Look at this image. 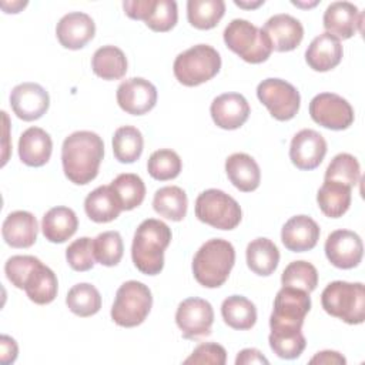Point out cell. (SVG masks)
<instances>
[{"label": "cell", "mask_w": 365, "mask_h": 365, "mask_svg": "<svg viewBox=\"0 0 365 365\" xmlns=\"http://www.w3.org/2000/svg\"><path fill=\"white\" fill-rule=\"evenodd\" d=\"M319 225L308 215L291 217L281 230V241L292 252L312 250L319 240Z\"/></svg>", "instance_id": "21"}, {"label": "cell", "mask_w": 365, "mask_h": 365, "mask_svg": "<svg viewBox=\"0 0 365 365\" xmlns=\"http://www.w3.org/2000/svg\"><path fill=\"white\" fill-rule=\"evenodd\" d=\"M53 151V141L48 133L40 127H29L19 140V157L29 167L44 165Z\"/></svg>", "instance_id": "24"}, {"label": "cell", "mask_w": 365, "mask_h": 365, "mask_svg": "<svg viewBox=\"0 0 365 365\" xmlns=\"http://www.w3.org/2000/svg\"><path fill=\"white\" fill-rule=\"evenodd\" d=\"M359 177H361L359 163L354 155L348 153L336 154L331 160L325 171V180L338 181L351 188L358 182Z\"/></svg>", "instance_id": "42"}, {"label": "cell", "mask_w": 365, "mask_h": 365, "mask_svg": "<svg viewBox=\"0 0 365 365\" xmlns=\"http://www.w3.org/2000/svg\"><path fill=\"white\" fill-rule=\"evenodd\" d=\"M104 157V143L93 131H74L64 138L61 147V163L66 177L77 184L84 185L93 181Z\"/></svg>", "instance_id": "1"}, {"label": "cell", "mask_w": 365, "mask_h": 365, "mask_svg": "<svg viewBox=\"0 0 365 365\" xmlns=\"http://www.w3.org/2000/svg\"><path fill=\"white\" fill-rule=\"evenodd\" d=\"M10 106L14 114L23 121H34L48 110L50 97L40 84L21 83L11 90Z\"/></svg>", "instance_id": "15"}, {"label": "cell", "mask_w": 365, "mask_h": 365, "mask_svg": "<svg viewBox=\"0 0 365 365\" xmlns=\"http://www.w3.org/2000/svg\"><path fill=\"white\" fill-rule=\"evenodd\" d=\"M362 13L354 3L334 1L324 11V29L338 40L351 38L362 26Z\"/></svg>", "instance_id": "17"}, {"label": "cell", "mask_w": 365, "mask_h": 365, "mask_svg": "<svg viewBox=\"0 0 365 365\" xmlns=\"http://www.w3.org/2000/svg\"><path fill=\"white\" fill-rule=\"evenodd\" d=\"M309 364H325V365H345L346 359L336 351H321L317 352L311 359Z\"/></svg>", "instance_id": "49"}, {"label": "cell", "mask_w": 365, "mask_h": 365, "mask_svg": "<svg viewBox=\"0 0 365 365\" xmlns=\"http://www.w3.org/2000/svg\"><path fill=\"white\" fill-rule=\"evenodd\" d=\"M0 346H1V351H0L1 364L7 365V364L14 362L16 358H17V354H19V348H17L16 341L9 335H1Z\"/></svg>", "instance_id": "48"}, {"label": "cell", "mask_w": 365, "mask_h": 365, "mask_svg": "<svg viewBox=\"0 0 365 365\" xmlns=\"http://www.w3.org/2000/svg\"><path fill=\"white\" fill-rule=\"evenodd\" d=\"M93 250L97 262L106 267H114L123 258V238L117 231L101 232L93 240Z\"/></svg>", "instance_id": "40"}, {"label": "cell", "mask_w": 365, "mask_h": 365, "mask_svg": "<svg viewBox=\"0 0 365 365\" xmlns=\"http://www.w3.org/2000/svg\"><path fill=\"white\" fill-rule=\"evenodd\" d=\"M78 227V218L76 212L68 207H53L44 215L41 221V231L46 240L54 244H61L71 238Z\"/></svg>", "instance_id": "26"}, {"label": "cell", "mask_w": 365, "mask_h": 365, "mask_svg": "<svg viewBox=\"0 0 365 365\" xmlns=\"http://www.w3.org/2000/svg\"><path fill=\"white\" fill-rule=\"evenodd\" d=\"M327 154V141L315 130L304 128L298 131L289 145V158L299 170L317 168Z\"/></svg>", "instance_id": "16"}, {"label": "cell", "mask_w": 365, "mask_h": 365, "mask_svg": "<svg viewBox=\"0 0 365 365\" xmlns=\"http://www.w3.org/2000/svg\"><path fill=\"white\" fill-rule=\"evenodd\" d=\"M212 121L224 130L240 128L250 117V104L240 93H224L211 103Z\"/></svg>", "instance_id": "19"}, {"label": "cell", "mask_w": 365, "mask_h": 365, "mask_svg": "<svg viewBox=\"0 0 365 365\" xmlns=\"http://www.w3.org/2000/svg\"><path fill=\"white\" fill-rule=\"evenodd\" d=\"M96 33L94 20L83 11L64 14L56 27V36L60 44L70 50L83 48Z\"/></svg>", "instance_id": "20"}, {"label": "cell", "mask_w": 365, "mask_h": 365, "mask_svg": "<svg viewBox=\"0 0 365 365\" xmlns=\"http://www.w3.org/2000/svg\"><path fill=\"white\" fill-rule=\"evenodd\" d=\"M66 304L73 314L86 318L100 311L101 295L94 285L88 282H80L68 289Z\"/></svg>", "instance_id": "36"}, {"label": "cell", "mask_w": 365, "mask_h": 365, "mask_svg": "<svg viewBox=\"0 0 365 365\" xmlns=\"http://www.w3.org/2000/svg\"><path fill=\"white\" fill-rule=\"evenodd\" d=\"M111 188L115 191L121 208L125 211L134 210L135 207L141 205L145 197V185L143 180L133 173H124L117 175L111 181Z\"/></svg>", "instance_id": "37"}, {"label": "cell", "mask_w": 365, "mask_h": 365, "mask_svg": "<svg viewBox=\"0 0 365 365\" xmlns=\"http://www.w3.org/2000/svg\"><path fill=\"white\" fill-rule=\"evenodd\" d=\"M311 309V297L309 292L285 287L277 292L274 299V309L269 317V328L287 329V331H299L302 329L305 315Z\"/></svg>", "instance_id": "9"}, {"label": "cell", "mask_w": 365, "mask_h": 365, "mask_svg": "<svg viewBox=\"0 0 365 365\" xmlns=\"http://www.w3.org/2000/svg\"><path fill=\"white\" fill-rule=\"evenodd\" d=\"M181 168L182 163L180 155L170 148H161L154 151L147 161L148 174L158 181L175 178L181 173Z\"/></svg>", "instance_id": "39"}, {"label": "cell", "mask_w": 365, "mask_h": 365, "mask_svg": "<svg viewBox=\"0 0 365 365\" xmlns=\"http://www.w3.org/2000/svg\"><path fill=\"white\" fill-rule=\"evenodd\" d=\"M342 54L341 41L325 31L309 43L305 51V61L312 70L324 73L335 68L341 63Z\"/></svg>", "instance_id": "23"}, {"label": "cell", "mask_w": 365, "mask_h": 365, "mask_svg": "<svg viewBox=\"0 0 365 365\" xmlns=\"http://www.w3.org/2000/svg\"><path fill=\"white\" fill-rule=\"evenodd\" d=\"M171 242L170 227L155 218L144 220L135 230L131 258L135 268L145 275H157L164 268V251Z\"/></svg>", "instance_id": "2"}, {"label": "cell", "mask_w": 365, "mask_h": 365, "mask_svg": "<svg viewBox=\"0 0 365 365\" xmlns=\"http://www.w3.org/2000/svg\"><path fill=\"white\" fill-rule=\"evenodd\" d=\"M91 68L103 80H118L127 73L125 54L115 46H103L94 51Z\"/></svg>", "instance_id": "31"}, {"label": "cell", "mask_w": 365, "mask_h": 365, "mask_svg": "<svg viewBox=\"0 0 365 365\" xmlns=\"http://www.w3.org/2000/svg\"><path fill=\"white\" fill-rule=\"evenodd\" d=\"M235 262L232 244L222 238L205 241L192 259V274L195 281L205 288H218L230 277Z\"/></svg>", "instance_id": "3"}, {"label": "cell", "mask_w": 365, "mask_h": 365, "mask_svg": "<svg viewBox=\"0 0 365 365\" xmlns=\"http://www.w3.org/2000/svg\"><path fill=\"white\" fill-rule=\"evenodd\" d=\"M248 268L261 277L271 275L279 262V251L277 245L268 238L252 240L245 250Z\"/></svg>", "instance_id": "29"}, {"label": "cell", "mask_w": 365, "mask_h": 365, "mask_svg": "<svg viewBox=\"0 0 365 365\" xmlns=\"http://www.w3.org/2000/svg\"><path fill=\"white\" fill-rule=\"evenodd\" d=\"M224 43L244 61L258 64L272 53V46L262 29L244 19H234L224 30Z\"/></svg>", "instance_id": "6"}, {"label": "cell", "mask_w": 365, "mask_h": 365, "mask_svg": "<svg viewBox=\"0 0 365 365\" xmlns=\"http://www.w3.org/2000/svg\"><path fill=\"white\" fill-rule=\"evenodd\" d=\"M178 20L177 3L174 0H153V6L144 23L153 31H168Z\"/></svg>", "instance_id": "43"}, {"label": "cell", "mask_w": 365, "mask_h": 365, "mask_svg": "<svg viewBox=\"0 0 365 365\" xmlns=\"http://www.w3.org/2000/svg\"><path fill=\"white\" fill-rule=\"evenodd\" d=\"M153 307L150 288L140 281H127L120 285L111 307V319L124 328H133L144 322Z\"/></svg>", "instance_id": "7"}, {"label": "cell", "mask_w": 365, "mask_h": 365, "mask_svg": "<svg viewBox=\"0 0 365 365\" xmlns=\"http://www.w3.org/2000/svg\"><path fill=\"white\" fill-rule=\"evenodd\" d=\"M281 282L285 287L312 292L318 285V271L308 261H292L285 267L281 275Z\"/></svg>", "instance_id": "41"}, {"label": "cell", "mask_w": 365, "mask_h": 365, "mask_svg": "<svg viewBox=\"0 0 365 365\" xmlns=\"http://www.w3.org/2000/svg\"><path fill=\"white\" fill-rule=\"evenodd\" d=\"M262 31L269 38L272 50L281 53L297 48L304 37V27L301 21L285 13L269 17L264 24Z\"/></svg>", "instance_id": "18"}, {"label": "cell", "mask_w": 365, "mask_h": 365, "mask_svg": "<svg viewBox=\"0 0 365 365\" xmlns=\"http://www.w3.org/2000/svg\"><path fill=\"white\" fill-rule=\"evenodd\" d=\"M248 364H268V359L255 348H245L238 352L235 358V365H248Z\"/></svg>", "instance_id": "50"}, {"label": "cell", "mask_w": 365, "mask_h": 365, "mask_svg": "<svg viewBox=\"0 0 365 365\" xmlns=\"http://www.w3.org/2000/svg\"><path fill=\"white\" fill-rule=\"evenodd\" d=\"M225 173L231 184L242 192L258 188L261 171L257 161L245 153H234L225 160Z\"/></svg>", "instance_id": "25"}, {"label": "cell", "mask_w": 365, "mask_h": 365, "mask_svg": "<svg viewBox=\"0 0 365 365\" xmlns=\"http://www.w3.org/2000/svg\"><path fill=\"white\" fill-rule=\"evenodd\" d=\"M221 315L224 322L240 331L251 329L257 322V308L254 302L242 295H231L222 301Z\"/></svg>", "instance_id": "32"}, {"label": "cell", "mask_w": 365, "mask_h": 365, "mask_svg": "<svg viewBox=\"0 0 365 365\" xmlns=\"http://www.w3.org/2000/svg\"><path fill=\"white\" fill-rule=\"evenodd\" d=\"M225 13L222 0H188L187 19L190 24L200 30L215 27Z\"/></svg>", "instance_id": "35"}, {"label": "cell", "mask_w": 365, "mask_h": 365, "mask_svg": "<svg viewBox=\"0 0 365 365\" xmlns=\"http://www.w3.org/2000/svg\"><path fill=\"white\" fill-rule=\"evenodd\" d=\"M321 304L327 314L349 325L365 321V288L362 282H329L321 294Z\"/></svg>", "instance_id": "4"}, {"label": "cell", "mask_w": 365, "mask_h": 365, "mask_svg": "<svg viewBox=\"0 0 365 365\" xmlns=\"http://www.w3.org/2000/svg\"><path fill=\"white\" fill-rule=\"evenodd\" d=\"M187 194L177 185L161 187L153 198L154 211L171 221H181L187 214Z\"/></svg>", "instance_id": "33"}, {"label": "cell", "mask_w": 365, "mask_h": 365, "mask_svg": "<svg viewBox=\"0 0 365 365\" xmlns=\"http://www.w3.org/2000/svg\"><path fill=\"white\" fill-rule=\"evenodd\" d=\"M58 281L51 268L38 261L29 272L24 281V291L30 301L38 305H46L57 297Z\"/></svg>", "instance_id": "27"}, {"label": "cell", "mask_w": 365, "mask_h": 365, "mask_svg": "<svg viewBox=\"0 0 365 365\" xmlns=\"http://www.w3.org/2000/svg\"><path fill=\"white\" fill-rule=\"evenodd\" d=\"M66 259L74 271L84 272L91 269L96 264L93 240L88 237L74 240L66 250Z\"/></svg>", "instance_id": "44"}, {"label": "cell", "mask_w": 365, "mask_h": 365, "mask_svg": "<svg viewBox=\"0 0 365 365\" xmlns=\"http://www.w3.org/2000/svg\"><path fill=\"white\" fill-rule=\"evenodd\" d=\"M144 138L141 131L133 125H123L114 131L113 153L115 160L124 164L137 161L143 153Z\"/></svg>", "instance_id": "34"}, {"label": "cell", "mask_w": 365, "mask_h": 365, "mask_svg": "<svg viewBox=\"0 0 365 365\" xmlns=\"http://www.w3.org/2000/svg\"><path fill=\"white\" fill-rule=\"evenodd\" d=\"M311 118L329 130H345L354 123L352 106L335 93H319L309 103Z\"/></svg>", "instance_id": "12"}, {"label": "cell", "mask_w": 365, "mask_h": 365, "mask_svg": "<svg viewBox=\"0 0 365 365\" xmlns=\"http://www.w3.org/2000/svg\"><path fill=\"white\" fill-rule=\"evenodd\" d=\"M27 4V1H11L10 4L7 1H1V7L6 13H19L20 9H23Z\"/></svg>", "instance_id": "51"}, {"label": "cell", "mask_w": 365, "mask_h": 365, "mask_svg": "<svg viewBox=\"0 0 365 365\" xmlns=\"http://www.w3.org/2000/svg\"><path fill=\"white\" fill-rule=\"evenodd\" d=\"M151 6H153V0H133V1L127 0L123 3L124 11L130 19L143 20V21L147 19Z\"/></svg>", "instance_id": "47"}, {"label": "cell", "mask_w": 365, "mask_h": 365, "mask_svg": "<svg viewBox=\"0 0 365 365\" xmlns=\"http://www.w3.org/2000/svg\"><path fill=\"white\" fill-rule=\"evenodd\" d=\"M268 342L274 354L282 359L298 358L307 346V341L301 329L299 331H287V329L271 331L268 336Z\"/></svg>", "instance_id": "38"}, {"label": "cell", "mask_w": 365, "mask_h": 365, "mask_svg": "<svg viewBox=\"0 0 365 365\" xmlns=\"http://www.w3.org/2000/svg\"><path fill=\"white\" fill-rule=\"evenodd\" d=\"M225 361H227V352L222 345L215 342H204V344H200L187 359H184V364L224 365Z\"/></svg>", "instance_id": "46"}, {"label": "cell", "mask_w": 365, "mask_h": 365, "mask_svg": "<svg viewBox=\"0 0 365 365\" xmlns=\"http://www.w3.org/2000/svg\"><path fill=\"white\" fill-rule=\"evenodd\" d=\"M325 255L328 261L341 269L356 267L364 255L361 237L349 230H335L325 241Z\"/></svg>", "instance_id": "13"}, {"label": "cell", "mask_w": 365, "mask_h": 365, "mask_svg": "<svg viewBox=\"0 0 365 365\" xmlns=\"http://www.w3.org/2000/svg\"><path fill=\"white\" fill-rule=\"evenodd\" d=\"M234 3L238 6V7H242V9H255L261 4H264V0H258V1H251V3H245V1H238V0H234Z\"/></svg>", "instance_id": "52"}, {"label": "cell", "mask_w": 365, "mask_h": 365, "mask_svg": "<svg viewBox=\"0 0 365 365\" xmlns=\"http://www.w3.org/2000/svg\"><path fill=\"white\" fill-rule=\"evenodd\" d=\"M351 187L342 182L324 180L317 194L319 210L329 218L342 217L351 205Z\"/></svg>", "instance_id": "30"}, {"label": "cell", "mask_w": 365, "mask_h": 365, "mask_svg": "<svg viewBox=\"0 0 365 365\" xmlns=\"http://www.w3.org/2000/svg\"><path fill=\"white\" fill-rule=\"evenodd\" d=\"M40 259L33 255H13L6 261L4 265V272L7 279L16 287L23 289L24 288V281L29 275V272L33 269V267L38 262Z\"/></svg>", "instance_id": "45"}, {"label": "cell", "mask_w": 365, "mask_h": 365, "mask_svg": "<svg viewBox=\"0 0 365 365\" xmlns=\"http://www.w3.org/2000/svg\"><path fill=\"white\" fill-rule=\"evenodd\" d=\"M257 97L268 108L269 114L279 121L294 118L301 104L299 91L281 78L262 80L257 87Z\"/></svg>", "instance_id": "10"}, {"label": "cell", "mask_w": 365, "mask_h": 365, "mask_svg": "<svg viewBox=\"0 0 365 365\" xmlns=\"http://www.w3.org/2000/svg\"><path fill=\"white\" fill-rule=\"evenodd\" d=\"M175 322L185 339L208 336L214 322V309L208 301L191 297L178 304Z\"/></svg>", "instance_id": "11"}, {"label": "cell", "mask_w": 365, "mask_h": 365, "mask_svg": "<svg viewBox=\"0 0 365 365\" xmlns=\"http://www.w3.org/2000/svg\"><path fill=\"white\" fill-rule=\"evenodd\" d=\"M220 53L208 44H197L180 53L173 64L175 78L187 87L200 86L218 74Z\"/></svg>", "instance_id": "5"}, {"label": "cell", "mask_w": 365, "mask_h": 365, "mask_svg": "<svg viewBox=\"0 0 365 365\" xmlns=\"http://www.w3.org/2000/svg\"><path fill=\"white\" fill-rule=\"evenodd\" d=\"M195 217L217 230H234L242 217L240 204L227 192L210 188L195 200Z\"/></svg>", "instance_id": "8"}, {"label": "cell", "mask_w": 365, "mask_h": 365, "mask_svg": "<svg viewBox=\"0 0 365 365\" xmlns=\"http://www.w3.org/2000/svg\"><path fill=\"white\" fill-rule=\"evenodd\" d=\"M117 103L121 110L133 115H143L154 108L157 103V88L143 77L124 80L117 88Z\"/></svg>", "instance_id": "14"}, {"label": "cell", "mask_w": 365, "mask_h": 365, "mask_svg": "<svg viewBox=\"0 0 365 365\" xmlns=\"http://www.w3.org/2000/svg\"><path fill=\"white\" fill-rule=\"evenodd\" d=\"M84 211L94 222H110L120 215L123 208L111 185H100L86 197Z\"/></svg>", "instance_id": "28"}, {"label": "cell", "mask_w": 365, "mask_h": 365, "mask_svg": "<svg viewBox=\"0 0 365 365\" xmlns=\"http://www.w3.org/2000/svg\"><path fill=\"white\" fill-rule=\"evenodd\" d=\"M37 220L29 211H13L3 221L1 235L13 248H29L37 240Z\"/></svg>", "instance_id": "22"}]
</instances>
